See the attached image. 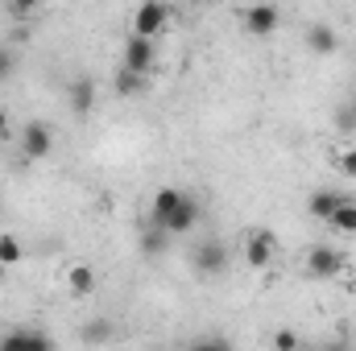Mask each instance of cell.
Returning a JSON list of instances; mask_svg holds the SVG:
<instances>
[{
  "label": "cell",
  "mask_w": 356,
  "mask_h": 351,
  "mask_svg": "<svg viewBox=\"0 0 356 351\" xmlns=\"http://www.w3.org/2000/svg\"><path fill=\"white\" fill-rule=\"evenodd\" d=\"M166 21H170V4L166 0H141L133 8V33H141V37H158L166 29Z\"/></svg>",
  "instance_id": "obj_1"
},
{
  "label": "cell",
  "mask_w": 356,
  "mask_h": 351,
  "mask_svg": "<svg viewBox=\"0 0 356 351\" xmlns=\"http://www.w3.org/2000/svg\"><path fill=\"white\" fill-rule=\"evenodd\" d=\"M241 21H245V33H249V37H273V33L282 29V8L269 4V0H261V4H249Z\"/></svg>",
  "instance_id": "obj_2"
},
{
  "label": "cell",
  "mask_w": 356,
  "mask_h": 351,
  "mask_svg": "<svg viewBox=\"0 0 356 351\" xmlns=\"http://www.w3.org/2000/svg\"><path fill=\"white\" fill-rule=\"evenodd\" d=\"M21 153H25L29 162L50 157V153H54V128H50L46 120H29V124L21 128Z\"/></svg>",
  "instance_id": "obj_3"
},
{
  "label": "cell",
  "mask_w": 356,
  "mask_h": 351,
  "mask_svg": "<svg viewBox=\"0 0 356 351\" xmlns=\"http://www.w3.org/2000/svg\"><path fill=\"white\" fill-rule=\"evenodd\" d=\"M344 264H348V257H344L340 248H332V244H315V248L307 252V273H311V277H319V281L340 277V273H344Z\"/></svg>",
  "instance_id": "obj_4"
},
{
  "label": "cell",
  "mask_w": 356,
  "mask_h": 351,
  "mask_svg": "<svg viewBox=\"0 0 356 351\" xmlns=\"http://www.w3.org/2000/svg\"><path fill=\"white\" fill-rule=\"evenodd\" d=\"M277 257V236L269 232V228H253L249 236H245V264H253V268H269Z\"/></svg>",
  "instance_id": "obj_5"
},
{
  "label": "cell",
  "mask_w": 356,
  "mask_h": 351,
  "mask_svg": "<svg viewBox=\"0 0 356 351\" xmlns=\"http://www.w3.org/2000/svg\"><path fill=\"white\" fill-rule=\"evenodd\" d=\"M191 264H195L199 277H220V273L228 268V248H224V240H203V244L191 252Z\"/></svg>",
  "instance_id": "obj_6"
},
{
  "label": "cell",
  "mask_w": 356,
  "mask_h": 351,
  "mask_svg": "<svg viewBox=\"0 0 356 351\" xmlns=\"http://www.w3.org/2000/svg\"><path fill=\"white\" fill-rule=\"evenodd\" d=\"M154 62H158V46H154V37L129 33V42H124V67H133V71H154Z\"/></svg>",
  "instance_id": "obj_7"
},
{
  "label": "cell",
  "mask_w": 356,
  "mask_h": 351,
  "mask_svg": "<svg viewBox=\"0 0 356 351\" xmlns=\"http://www.w3.org/2000/svg\"><path fill=\"white\" fill-rule=\"evenodd\" d=\"M162 223H166V228H170L175 236H186V232H191V228L199 223V198H195L191 190H182L178 207L170 211V215H166V219H162Z\"/></svg>",
  "instance_id": "obj_8"
},
{
  "label": "cell",
  "mask_w": 356,
  "mask_h": 351,
  "mask_svg": "<svg viewBox=\"0 0 356 351\" xmlns=\"http://www.w3.org/2000/svg\"><path fill=\"white\" fill-rule=\"evenodd\" d=\"M112 91H116L120 99H137V95H145V91H149V71H133V67L120 62V71H116V79H112Z\"/></svg>",
  "instance_id": "obj_9"
},
{
  "label": "cell",
  "mask_w": 356,
  "mask_h": 351,
  "mask_svg": "<svg viewBox=\"0 0 356 351\" xmlns=\"http://www.w3.org/2000/svg\"><path fill=\"white\" fill-rule=\"evenodd\" d=\"M170 240H175V232H170L166 223L145 219V228H141V252H145V257H166Z\"/></svg>",
  "instance_id": "obj_10"
},
{
  "label": "cell",
  "mask_w": 356,
  "mask_h": 351,
  "mask_svg": "<svg viewBox=\"0 0 356 351\" xmlns=\"http://www.w3.org/2000/svg\"><path fill=\"white\" fill-rule=\"evenodd\" d=\"M307 46H311V54L332 58V54L340 50V37H336V29H332L327 21H311V29H307Z\"/></svg>",
  "instance_id": "obj_11"
},
{
  "label": "cell",
  "mask_w": 356,
  "mask_h": 351,
  "mask_svg": "<svg viewBox=\"0 0 356 351\" xmlns=\"http://www.w3.org/2000/svg\"><path fill=\"white\" fill-rule=\"evenodd\" d=\"M67 103H71L75 116H88L91 108H95V83H91V79H75V83L67 87Z\"/></svg>",
  "instance_id": "obj_12"
},
{
  "label": "cell",
  "mask_w": 356,
  "mask_h": 351,
  "mask_svg": "<svg viewBox=\"0 0 356 351\" xmlns=\"http://www.w3.org/2000/svg\"><path fill=\"white\" fill-rule=\"evenodd\" d=\"M344 198H348L344 190H315L311 203H307V211H311V219H332V211H336Z\"/></svg>",
  "instance_id": "obj_13"
},
{
  "label": "cell",
  "mask_w": 356,
  "mask_h": 351,
  "mask_svg": "<svg viewBox=\"0 0 356 351\" xmlns=\"http://www.w3.org/2000/svg\"><path fill=\"white\" fill-rule=\"evenodd\" d=\"M178 198H182V190H178V186H162V190L154 194V203H149V219H158V223H162V219L178 207Z\"/></svg>",
  "instance_id": "obj_14"
},
{
  "label": "cell",
  "mask_w": 356,
  "mask_h": 351,
  "mask_svg": "<svg viewBox=\"0 0 356 351\" xmlns=\"http://www.w3.org/2000/svg\"><path fill=\"white\" fill-rule=\"evenodd\" d=\"M0 348H50V335H42V331H8L0 339Z\"/></svg>",
  "instance_id": "obj_15"
},
{
  "label": "cell",
  "mask_w": 356,
  "mask_h": 351,
  "mask_svg": "<svg viewBox=\"0 0 356 351\" xmlns=\"http://www.w3.org/2000/svg\"><path fill=\"white\" fill-rule=\"evenodd\" d=\"M67 285H71L75 298H88L91 289H95V273H91V264H75V268L67 273Z\"/></svg>",
  "instance_id": "obj_16"
},
{
  "label": "cell",
  "mask_w": 356,
  "mask_h": 351,
  "mask_svg": "<svg viewBox=\"0 0 356 351\" xmlns=\"http://www.w3.org/2000/svg\"><path fill=\"white\" fill-rule=\"evenodd\" d=\"M336 232H348V236H356V203L353 198H344L336 211H332V219H327Z\"/></svg>",
  "instance_id": "obj_17"
},
{
  "label": "cell",
  "mask_w": 356,
  "mask_h": 351,
  "mask_svg": "<svg viewBox=\"0 0 356 351\" xmlns=\"http://www.w3.org/2000/svg\"><path fill=\"white\" fill-rule=\"evenodd\" d=\"M21 257H25V248H21V240H17L13 232H4V236H0V261H4L8 268H13V264L21 261Z\"/></svg>",
  "instance_id": "obj_18"
},
{
  "label": "cell",
  "mask_w": 356,
  "mask_h": 351,
  "mask_svg": "<svg viewBox=\"0 0 356 351\" xmlns=\"http://www.w3.org/2000/svg\"><path fill=\"white\" fill-rule=\"evenodd\" d=\"M13 71H17V54H13L8 46H0V83H4Z\"/></svg>",
  "instance_id": "obj_19"
},
{
  "label": "cell",
  "mask_w": 356,
  "mask_h": 351,
  "mask_svg": "<svg viewBox=\"0 0 356 351\" xmlns=\"http://www.w3.org/2000/svg\"><path fill=\"white\" fill-rule=\"evenodd\" d=\"M83 339H91V343H99V339H112V327H108V323H91L88 331H83Z\"/></svg>",
  "instance_id": "obj_20"
},
{
  "label": "cell",
  "mask_w": 356,
  "mask_h": 351,
  "mask_svg": "<svg viewBox=\"0 0 356 351\" xmlns=\"http://www.w3.org/2000/svg\"><path fill=\"white\" fill-rule=\"evenodd\" d=\"M336 124H340V128H344V132H353V128H356V108H353V103H348V108H340V112H336Z\"/></svg>",
  "instance_id": "obj_21"
},
{
  "label": "cell",
  "mask_w": 356,
  "mask_h": 351,
  "mask_svg": "<svg viewBox=\"0 0 356 351\" xmlns=\"http://www.w3.org/2000/svg\"><path fill=\"white\" fill-rule=\"evenodd\" d=\"M336 166H340V174H344V178H356V149H348Z\"/></svg>",
  "instance_id": "obj_22"
},
{
  "label": "cell",
  "mask_w": 356,
  "mask_h": 351,
  "mask_svg": "<svg viewBox=\"0 0 356 351\" xmlns=\"http://www.w3.org/2000/svg\"><path fill=\"white\" fill-rule=\"evenodd\" d=\"M273 348H282V351L298 348V335H290V331H277V335H273Z\"/></svg>",
  "instance_id": "obj_23"
},
{
  "label": "cell",
  "mask_w": 356,
  "mask_h": 351,
  "mask_svg": "<svg viewBox=\"0 0 356 351\" xmlns=\"http://www.w3.org/2000/svg\"><path fill=\"white\" fill-rule=\"evenodd\" d=\"M38 4H42V0H8V8H13V12H33Z\"/></svg>",
  "instance_id": "obj_24"
},
{
  "label": "cell",
  "mask_w": 356,
  "mask_h": 351,
  "mask_svg": "<svg viewBox=\"0 0 356 351\" xmlns=\"http://www.w3.org/2000/svg\"><path fill=\"white\" fill-rule=\"evenodd\" d=\"M0 137H8V112L0 108Z\"/></svg>",
  "instance_id": "obj_25"
},
{
  "label": "cell",
  "mask_w": 356,
  "mask_h": 351,
  "mask_svg": "<svg viewBox=\"0 0 356 351\" xmlns=\"http://www.w3.org/2000/svg\"><path fill=\"white\" fill-rule=\"evenodd\" d=\"M4 273H8V264H4V261H0V281H4Z\"/></svg>",
  "instance_id": "obj_26"
},
{
  "label": "cell",
  "mask_w": 356,
  "mask_h": 351,
  "mask_svg": "<svg viewBox=\"0 0 356 351\" xmlns=\"http://www.w3.org/2000/svg\"><path fill=\"white\" fill-rule=\"evenodd\" d=\"M0 211H4V203H0Z\"/></svg>",
  "instance_id": "obj_27"
}]
</instances>
